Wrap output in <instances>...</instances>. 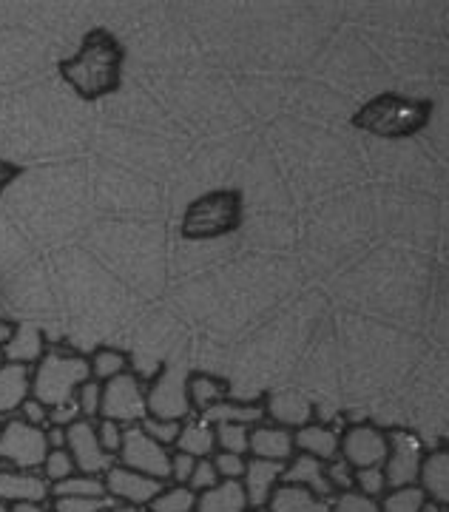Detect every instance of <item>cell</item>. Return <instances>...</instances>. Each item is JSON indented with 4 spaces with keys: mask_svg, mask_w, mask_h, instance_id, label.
<instances>
[{
    "mask_svg": "<svg viewBox=\"0 0 449 512\" xmlns=\"http://www.w3.org/2000/svg\"><path fill=\"white\" fill-rule=\"evenodd\" d=\"M120 72H123V46L114 37L97 29L91 32L80 52L60 63V74L74 92L86 100H103L120 89Z\"/></svg>",
    "mask_w": 449,
    "mask_h": 512,
    "instance_id": "1",
    "label": "cell"
},
{
    "mask_svg": "<svg viewBox=\"0 0 449 512\" xmlns=\"http://www.w3.org/2000/svg\"><path fill=\"white\" fill-rule=\"evenodd\" d=\"M432 103L401 94H378L353 114V126L384 140H407L430 123Z\"/></svg>",
    "mask_w": 449,
    "mask_h": 512,
    "instance_id": "2",
    "label": "cell"
},
{
    "mask_svg": "<svg viewBox=\"0 0 449 512\" xmlns=\"http://www.w3.org/2000/svg\"><path fill=\"white\" fill-rule=\"evenodd\" d=\"M91 379V365L86 356L74 350L49 348L43 359L32 367V396L46 407H60L72 402L77 390Z\"/></svg>",
    "mask_w": 449,
    "mask_h": 512,
    "instance_id": "3",
    "label": "cell"
},
{
    "mask_svg": "<svg viewBox=\"0 0 449 512\" xmlns=\"http://www.w3.org/2000/svg\"><path fill=\"white\" fill-rule=\"evenodd\" d=\"M239 225H242V194L211 191L188 205L180 234L185 239H216L234 234Z\"/></svg>",
    "mask_w": 449,
    "mask_h": 512,
    "instance_id": "4",
    "label": "cell"
},
{
    "mask_svg": "<svg viewBox=\"0 0 449 512\" xmlns=\"http://www.w3.org/2000/svg\"><path fill=\"white\" fill-rule=\"evenodd\" d=\"M46 456H49V441L43 427H35L18 416L0 421V467L40 470Z\"/></svg>",
    "mask_w": 449,
    "mask_h": 512,
    "instance_id": "5",
    "label": "cell"
},
{
    "mask_svg": "<svg viewBox=\"0 0 449 512\" xmlns=\"http://www.w3.org/2000/svg\"><path fill=\"white\" fill-rule=\"evenodd\" d=\"M100 419L120 421V424H140L148 419V384L134 373H120L103 384Z\"/></svg>",
    "mask_w": 449,
    "mask_h": 512,
    "instance_id": "6",
    "label": "cell"
},
{
    "mask_svg": "<svg viewBox=\"0 0 449 512\" xmlns=\"http://www.w3.org/2000/svg\"><path fill=\"white\" fill-rule=\"evenodd\" d=\"M171 456H174L171 447L157 444L140 424H128L126 436H123V447L117 453V464L168 484L171 481Z\"/></svg>",
    "mask_w": 449,
    "mask_h": 512,
    "instance_id": "7",
    "label": "cell"
},
{
    "mask_svg": "<svg viewBox=\"0 0 449 512\" xmlns=\"http://www.w3.org/2000/svg\"><path fill=\"white\" fill-rule=\"evenodd\" d=\"M148 416L171 421H188L194 416L188 373H182L180 367H160V373L148 382Z\"/></svg>",
    "mask_w": 449,
    "mask_h": 512,
    "instance_id": "8",
    "label": "cell"
},
{
    "mask_svg": "<svg viewBox=\"0 0 449 512\" xmlns=\"http://www.w3.org/2000/svg\"><path fill=\"white\" fill-rule=\"evenodd\" d=\"M390 436V450H387V458H384V476H387V484L390 490L396 487H413L421 478V464H424V441L418 439L410 430H387Z\"/></svg>",
    "mask_w": 449,
    "mask_h": 512,
    "instance_id": "9",
    "label": "cell"
},
{
    "mask_svg": "<svg viewBox=\"0 0 449 512\" xmlns=\"http://www.w3.org/2000/svg\"><path fill=\"white\" fill-rule=\"evenodd\" d=\"M66 450L72 453L77 473H83V476L103 478L117 464V456H111L97 439V424L91 419H77L74 424H69Z\"/></svg>",
    "mask_w": 449,
    "mask_h": 512,
    "instance_id": "10",
    "label": "cell"
},
{
    "mask_svg": "<svg viewBox=\"0 0 449 512\" xmlns=\"http://www.w3.org/2000/svg\"><path fill=\"white\" fill-rule=\"evenodd\" d=\"M390 450V436L378 424L361 421L350 424L342 433V458L350 467H384V458Z\"/></svg>",
    "mask_w": 449,
    "mask_h": 512,
    "instance_id": "11",
    "label": "cell"
},
{
    "mask_svg": "<svg viewBox=\"0 0 449 512\" xmlns=\"http://www.w3.org/2000/svg\"><path fill=\"white\" fill-rule=\"evenodd\" d=\"M106 493L114 504H128V507H140V510H148L151 501L160 495V490L165 487V481H157V478L143 476L137 470H128L123 464H114L108 470L106 476Z\"/></svg>",
    "mask_w": 449,
    "mask_h": 512,
    "instance_id": "12",
    "label": "cell"
},
{
    "mask_svg": "<svg viewBox=\"0 0 449 512\" xmlns=\"http://www.w3.org/2000/svg\"><path fill=\"white\" fill-rule=\"evenodd\" d=\"M248 456L265 458V461H279L288 464L290 458L296 456V441H293V430L273 424V421H259L251 427V444H248Z\"/></svg>",
    "mask_w": 449,
    "mask_h": 512,
    "instance_id": "13",
    "label": "cell"
},
{
    "mask_svg": "<svg viewBox=\"0 0 449 512\" xmlns=\"http://www.w3.org/2000/svg\"><path fill=\"white\" fill-rule=\"evenodd\" d=\"M52 484L40 470H12L0 467V504H20V501H49Z\"/></svg>",
    "mask_w": 449,
    "mask_h": 512,
    "instance_id": "14",
    "label": "cell"
},
{
    "mask_svg": "<svg viewBox=\"0 0 449 512\" xmlns=\"http://www.w3.org/2000/svg\"><path fill=\"white\" fill-rule=\"evenodd\" d=\"M293 441H296V453L319 458L324 464L342 458V433L322 421H307L299 430H293Z\"/></svg>",
    "mask_w": 449,
    "mask_h": 512,
    "instance_id": "15",
    "label": "cell"
},
{
    "mask_svg": "<svg viewBox=\"0 0 449 512\" xmlns=\"http://www.w3.org/2000/svg\"><path fill=\"white\" fill-rule=\"evenodd\" d=\"M282 476H285V464L265 461V458H248V470L242 476L248 504L251 507H268L270 495L276 493V487L282 484Z\"/></svg>",
    "mask_w": 449,
    "mask_h": 512,
    "instance_id": "16",
    "label": "cell"
},
{
    "mask_svg": "<svg viewBox=\"0 0 449 512\" xmlns=\"http://www.w3.org/2000/svg\"><path fill=\"white\" fill-rule=\"evenodd\" d=\"M32 396V367L3 362L0 365V421L18 416L20 404Z\"/></svg>",
    "mask_w": 449,
    "mask_h": 512,
    "instance_id": "17",
    "label": "cell"
},
{
    "mask_svg": "<svg viewBox=\"0 0 449 512\" xmlns=\"http://www.w3.org/2000/svg\"><path fill=\"white\" fill-rule=\"evenodd\" d=\"M265 419H270L273 424H282L288 430H299L302 424L313 419L316 407L310 399H305L302 393H293V390H282V393H273L265 399Z\"/></svg>",
    "mask_w": 449,
    "mask_h": 512,
    "instance_id": "18",
    "label": "cell"
},
{
    "mask_svg": "<svg viewBox=\"0 0 449 512\" xmlns=\"http://www.w3.org/2000/svg\"><path fill=\"white\" fill-rule=\"evenodd\" d=\"M282 481L307 487V490H313L316 495H324V498H330V501L336 498L330 481H327V464L319 461V458L305 456V453H296V456L285 464V476H282Z\"/></svg>",
    "mask_w": 449,
    "mask_h": 512,
    "instance_id": "19",
    "label": "cell"
},
{
    "mask_svg": "<svg viewBox=\"0 0 449 512\" xmlns=\"http://www.w3.org/2000/svg\"><path fill=\"white\" fill-rule=\"evenodd\" d=\"M418 487L427 493L430 501L449 507V447H438L424 456Z\"/></svg>",
    "mask_w": 449,
    "mask_h": 512,
    "instance_id": "20",
    "label": "cell"
},
{
    "mask_svg": "<svg viewBox=\"0 0 449 512\" xmlns=\"http://www.w3.org/2000/svg\"><path fill=\"white\" fill-rule=\"evenodd\" d=\"M333 501L324 498V495H316L307 487H299V484H288L282 481L276 487V493L270 495V512H330Z\"/></svg>",
    "mask_w": 449,
    "mask_h": 512,
    "instance_id": "21",
    "label": "cell"
},
{
    "mask_svg": "<svg viewBox=\"0 0 449 512\" xmlns=\"http://www.w3.org/2000/svg\"><path fill=\"white\" fill-rule=\"evenodd\" d=\"M46 350H49V345H46L43 330L32 328V325H18L15 336H12L9 345L3 348V359H6V362H15V365L35 367L37 362L43 359Z\"/></svg>",
    "mask_w": 449,
    "mask_h": 512,
    "instance_id": "22",
    "label": "cell"
},
{
    "mask_svg": "<svg viewBox=\"0 0 449 512\" xmlns=\"http://www.w3.org/2000/svg\"><path fill=\"white\" fill-rule=\"evenodd\" d=\"M248 493L242 481H219L216 487L199 493L197 512H248Z\"/></svg>",
    "mask_w": 449,
    "mask_h": 512,
    "instance_id": "23",
    "label": "cell"
},
{
    "mask_svg": "<svg viewBox=\"0 0 449 512\" xmlns=\"http://www.w3.org/2000/svg\"><path fill=\"white\" fill-rule=\"evenodd\" d=\"M177 453H188L194 458H211L216 453V430L214 424H208L199 416H191V419L182 424L180 439L174 444Z\"/></svg>",
    "mask_w": 449,
    "mask_h": 512,
    "instance_id": "24",
    "label": "cell"
},
{
    "mask_svg": "<svg viewBox=\"0 0 449 512\" xmlns=\"http://www.w3.org/2000/svg\"><path fill=\"white\" fill-rule=\"evenodd\" d=\"M188 396H191L194 416H205L208 410H214L216 404L228 399V382L208 376V373H191L188 376Z\"/></svg>",
    "mask_w": 449,
    "mask_h": 512,
    "instance_id": "25",
    "label": "cell"
},
{
    "mask_svg": "<svg viewBox=\"0 0 449 512\" xmlns=\"http://www.w3.org/2000/svg\"><path fill=\"white\" fill-rule=\"evenodd\" d=\"M208 424H219V421H239V424H259L265 421V404L262 402H236V399H225L222 404H216L214 410H208L205 416Z\"/></svg>",
    "mask_w": 449,
    "mask_h": 512,
    "instance_id": "26",
    "label": "cell"
},
{
    "mask_svg": "<svg viewBox=\"0 0 449 512\" xmlns=\"http://www.w3.org/2000/svg\"><path fill=\"white\" fill-rule=\"evenodd\" d=\"M197 498L199 493H194L188 484H165L160 490V495L151 501L148 512H197Z\"/></svg>",
    "mask_w": 449,
    "mask_h": 512,
    "instance_id": "27",
    "label": "cell"
},
{
    "mask_svg": "<svg viewBox=\"0 0 449 512\" xmlns=\"http://www.w3.org/2000/svg\"><path fill=\"white\" fill-rule=\"evenodd\" d=\"M89 365H91V379H97L100 384H106L108 379H114V376H120V373H128L131 359H128L123 350H117V348H97L89 356Z\"/></svg>",
    "mask_w": 449,
    "mask_h": 512,
    "instance_id": "28",
    "label": "cell"
},
{
    "mask_svg": "<svg viewBox=\"0 0 449 512\" xmlns=\"http://www.w3.org/2000/svg\"><path fill=\"white\" fill-rule=\"evenodd\" d=\"M216 430V450L236 453V456H248V444H251V424H239V421H219L214 424Z\"/></svg>",
    "mask_w": 449,
    "mask_h": 512,
    "instance_id": "29",
    "label": "cell"
},
{
    "mask_svg": "<svg viewBox=\"0 0 449 512\" xmlns=\"http://www.w3.org/2000/svg\"><path fill=\"white\" fill-rule=\"evenodd\" d=\"M381 512H421L427 504V493L413 484V487H396L381 495Z\"/></svg>",
    "mask_w": 449,
    "mask_h": 512,
    "instance_id": "30",
    "label": "cell"
},
{
    "mask_svg": "<svg viewBox=\"0 0 449 512\" xmlns=\"http://www.w3.org/2000/svg\"><path fill=\"white\" fill-rule=\"evenodd\" d=\"M69 495H80V498H106V481L100 476H77L66 478L52 487V498H69Z\"/></svg>",
    "mask_w": 449,
    "mask_h": 512,
    "instance_id": "31",
    "label": "cell"
},
{
    "mask_svg": "<svg viewBox=\"0 0 449 512\" xmlns=\"http://www.w3.org/2000/svg\"><path fill=\"white\" fill-rule=\"evenodd\" d=\"M40 473H43V478L54 487V484H60V481H66V478L77 476V464H74V458L69 450H49V456L43 461Z\"/></svg>",
    "mask_w": 449,
    "mask_h": 512,
    "instance_id": "32",
    "label": "cell"
},
{
    "mask_svg": "<svg viewBox=\"0 0 449 512\" xmlns=\"http://www.w3.org/2000/svg\"><path fill=\"white\" fill-rule=\"evenodd\" d=\"M182 424H185V421L154 419V416H148V419L140 421V427H143L151 439L157 441V444H162V447H171V450H174V444H177V439H180Z\"/></svg>",
    "mask_w": 449,
    "mask_h": 512,
    "instance_id": "33",
    "label": "cell"
},
{
    "mask_svg": "<svg viewBox=\"0 0 449 512\" xmlns=\"http://www.w3.org/2000/svg\"><path fill=\"white\" fill-rule=\"evenodd\" d=\"M114 507L111 498H80V495H69V498H52V512H108Z\"/></svg>",
    "mask_w": 449,
    "mask_h": 512,
    "instance_id": "34",
    "label": "cell"
},
{
    "mask_svg": "<svg viewBox=\"0 0 449 512\" xmlns=\"http://www.w3.org/2000/svg\"><path fill=\"white\" fill-rule=\"evenodd\" d=\"M356 490L361 495H370V498L381 501V495L390 490L384 467H361V470H356Z\"/></svg>",
    "mask_w": 449,
    "mask_h": 512,
    "instance_id": "35",
    "label": "cell"
},
{
    "mask_svg": "<svg viewBox=\"0 0 449 512\" xmlns=\"http://www.w3.org/2000/svg\"><path fill=\"white\" fill-rule=\"evenodd\" d=\"M77 404H80V413H83V419L97 421L100 419V402H103V384L97 382V379H89V382L83 384L80 390H77Z\"/></svg>",
    "mask_w": 449,
    "mask_h": 512,
    "instance_id": "36",
    "label": "cell"
},
{
    "mask_svg": "<svg viewBox=\"0 0 449 512\" xmlns=\"http://www.w3.org/2000/svg\"><path fill=\"white\" fill-rule=\"evenodd\" d=\"M330 512H381V504H378V498L361 495L359 490H350V493H339L333 498Z\"/></svg>",
    "mask_w": 449,
    "mask_h": 512,
    "instance_id": "37",
    "label": "cell"
},
{
    "mask_svg": "<svg viewBox=\"0 0 449 512\" xmlns=\"http://www.w3.org/2000/svg\"><path fill=\"white\" fill-rule=\"evenodd\" d=\"M214 467L222 481H242L245 470H248V456H236V453H225V450H216Z\"/></svg>",
    "mask_w": 449,
    "mask_h": 512,
    "instance_id": "38",
    "label": "cell"
},
{
    "mask_svg": "<svg viewBox=\"0 0 449 512\" xmlns=\"http://www.w3.org/2000/svg\"><path fill=\"white\" fill-rule=\"evenodd\" d=\"M327 481L336 495L350 493V490H356V467H350L344 458H336L327 464Z\"/></svg>",
    "mask_w": 449,
    "mask_h": 512,
    "instance_id": "39",
    "label": "cell"
},
{
    "mask_svg": "<svg viewBox=\"0 0 449 512\" xmlns=\"http://www.w3.org/2000/svg\"><path fill=\"white\" fill-rule=\"evenodd\" d=\"M97 439L100 444L106 447L111 456H117L120 453V447H123V436H126V424H120V421H111V419H97Z\"/></svg>",
    "mask_w": 449,
    "mask_h": 512,
    "instance_id": "40",
    "label": "cell"
},
{
    "mask_svg": "<svg viewBox=\"0 0 449 512\" xmlns=\"http://www.w3.org/2000/svg\"><path fill=\"white\" fill-rule=\"evenodd\" d=\"M219 481H222V478L216 473L214 458H197V467H194V476L188 481V487H191L194 493H205V490L216 487Z\"/></svg>",
    "mask_w": 449,
    "mask_h": 512,
    "instance_id": "41",
    "label": "cell"
},
{
    "mask_svg": "<svg viewBox=\"0 0 449 512\" xmlns=\"http://www.w3.org/2000/svg\"><path fill=\"white\" fill-rule=\"evenodd\" d=\"M18 419L29 421V424H35V427H49V407L40 402V399H35V396H29L26 402L20 404L18 410Z\"/></svg>",
    "mask_w": 449,
    "mask_h": 512,
    "instance_id": "42",
    "label": "cell"
},
{
    "mask_svg": "<svg viewBox=\"0 0 449 512\" xmlns=\"http://www.w3.org/2000/svg\"><path fill=\"white\" fill-rule=\"evenodd\" d=\"M194 467H197V458L174 450V456H171V484H188L191 476H194Z\"/></svg>",
    "mask_w": 449,
    "mask_h": 512,
    "instance_id": "43",
    "label": "cell"
},
{
    "mask_svg": "<svg viewBox=\"0 0 449 512\" xmlns=\"http://www.w3.org/2000/svg\"><path fill=\"white\" fill-rule=\"evenodd\" d=\"M77 419H83V413H80V404L77 399L72 402L60 404V407H49V424H60V427H69Z\"/></svg>",
    "mask_w": 449,
    "mask_h": 512,
    "instance_id": "44",
    "label": "cell"
},
{
    "mask_svg": "<svg viewBox=\"0 0 449 512\" xmlns=\"http://www.w3.org/2000/svg\"><path fill=\"white\" fill-rule=\"evenodd\" d=\"M46 441H49V450H66V441H69V427L49 424V427H46Z\"/></svg>",
    "mask_w": 449,
    "mask_h": 512,
    "instance_id": "45",
    "label": "cell"
},
{
    "mask_svg": "<svg viewBox=\"0 0 449 512\" xmlns=\"http://www.w3.org/2000/svg\"><path fill=\"white\" fill-rule=\"evenodd\" d=\"M18 174H20L18 165L3 163V160H0V194H3V191H6L9 185L15 183V180H18Z\"/></svg>",
    "mask_w": 449,
    "mask_h": 512,
    "instance_id": "46",
    "label": "cell"
},
{
    "mask_svg": "<svg viewBox=\"0 0 449 512\" xmlns=\"http://www.w3.org/2000/svg\"><path fill=\"white\" fill-rule=\"evenodd\" d=\"M9 512H52L49 501H20V504H9Z\"/></svg>",
    "mask_w": 449,
    "mask_h": 512,
    "instance_id": "47",
    "label": "cell"
},
{
    "mask_svg": "<svg viewBox=\"0 0 449 512\" xmlns=\"http://www.w3.org/2000/svg\"><path fill=\"white\" fill-rule=\"evenodd\" d=\"M15 330H18V325H12L9 319H0V348L9 345V339L15 336Z\"/></svg>",
    "mask_w": 449,
    "mask_h": 512,
    "instance_id": "48",
    "label": "cell"
},
{
    "mask_svg": "<svg viewBox=\"0 0 449 512\" xmlns=\"http://www.w3.org/2000/svg\"><path fill=\"white\" fill-rule=\"evenodd\" d=\"M421 512H449V507H444V504H438V501H430V498H427V504H424V510Z\"/></svg>",
    "mask_w": 449,
    "mask_h": 512,
    "instance_id": "49",
    "label": "cell"
},
{
    "mask_svg": "<svg viewBox=\"0 0 449 512\" xmlns=\"http://www.w3.org/2000/svg\"><path fill=\"white\" fill-rule=\"evenodd\" d=\"M108 512H145V510H140V507H128V504H114Z\"/></svg>",
    "mask_w": 449,
    "mask_h": 512,
    "instance_id": "50",
    "label": "cell"
},
{
    "mask_svg": "<svg viewBox=\"0 0 449 512\" xmlns=\"http://www.w3.org/2000/svg\"><path fill=\"white\" fill-rule=\"evenodd\" d=\"M248 512H270V510H268V507H251Z\"/></svg>",
    "mask_w": 449,
    "mask_h": 512,
    "instance_id": "51",
    "label": "cell"
},
{
    "mask_svg": "<svg viewBox=\"0 0 449 512\" xmlns=\"http://www.w3.org/2000/svg\"><path fill=\"white\" fill-rule=\"evenodd\" d=\"M0 512H9V507H6V504H0Z\"/></svg>",
    "mask_w": 449,
    "mask_h": 512,
    "instance_id": "52",
    "label": "cell"
},
{
    "mask_svg": "<svg viewBox=\"0 0 449 512\" xmlns=\"http://www.w3.org/2000/svg\"><path fill=\"white\" fill-rule=\"evenodd\" d=\"M3 362H6V359H3V348H0V365H3Z\"/></svg>",
    "mask_w": 449,
    "mask_h": 512,
    "instance_id": "53",
    "label": "cell"
},
{
    "mask_svg": "<svg viewBox=\"0 0 449 512\" xmlns=\"http://www.w3.org/2000/svg\"><path fill=\"white\" fill-rule=\"evenodd\" d=\"M145 512H148V510H145Z\"/></svg>",
    "mask_w": 449,
    "mask_h": 512,
    "instance_id": "54",
    "label": "cell"
}]
</instances>
